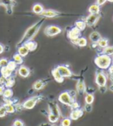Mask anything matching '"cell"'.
I'll list each match as a JSON object with an SVG mask.
<instances>
[{
  "mask_svg": "<svg viewBox=\"0 0 113 126\" xmlns=\"http://www.w3.org/2000/svg\"><path fill=\"white\" fill-rule=\"evenodd\" d=\"M62 32V30L59 26H55V25H50L46 27L44 30L45 34L48 36H53L60 34Z\"/></svg>",
  "mask_w": 113,
  "mask_h": 126,
  "instance_id": "cell-3",
  "label": "cell"
},
{
  "mask_svg": "<svg viewBox=\"0 0 113 126\" xmlns=\"http://www.w3.org/2000/svg\"><path fill=\"white\" fill-rule=\"evenodd\" d=\"M112 57H113V55H112Z\"/></svg>",
  "mask_w": 113,
  "mask_h": 126,
  "instance_id": "cell-51",
  "label": "cell"
},
{
  "mask_svg": "<svg viewBox=\"0 0 113 126\" xmlns=\"http://www.w3.org/2000/svg\"><path fill=\"white\" fill-rule=\"evenodd\" d=\"M98 46L101 48H105L106 47L109 46V40L105 38H101V39L97 42Z\"/></svg>",
  "mask_w": 113,
  "mask_h": 126,
  "instance_id": "cell-23",
  "label": "cell"
},
{
  "mask_svg": "<svg viewBox=\"0 0 113 126\" xmlns=\"http://www.w3.org/2000/svg\"><path fill=\"white\" fill-rule=\"evenodd\" d=\"M4 50H5V47L2 44L0 43V54L4 52Z\"/></svg>",
  "mask_w": 113,
  "mask_h": 126,
  "instance_id": "cell-44",
  "label": "cell"
},
{
  "mask_svg": "<svg viewBox=\"0 0 113 126\" xmlns=\"http://www.w3.org/2000/svg\"><path fill=\"white\" fill-rule=\"evenodd\" d=\"M23 45H25L26 47H27L30 51L35 50L36 49V47H37V43L35 41H33V40H30L28 42H26V43H24Z\"/></svg>",
  "mask_w": 113,
  "mask_h": 126,
  "instance_id": "cell-19",
  "label": "cell"
},
{
  "mask_svg": "<svg viewBox=\"0 0 113 126\" xmlns=\"http://www.w3.org/2000/svg\"><path fill=\"white\" fill-rule=\"evenodd\" d=\"M88 12L90 14H99L100 13V5H98L97 3L92 4L90 5V7L88 8Z\"/></svg>",
  "mask_w": 113,
  "mask_h": 126,
  "instance_id": "cell-16",
  "label": "cell"
},
{
  "mask_svg": "<svg viewBox=\"0 0 113 126\" xmlns=\"http://www.w3.org/2000/svg\"><path fill=\"white\" fill-rule=\"evenodd\" d=\"M107 88H106V86H101L99 87V91L101 92V93H105Z\"/></svg>",
  "mask_w": 113,
  "mask_h": 126,
  "instance_id": "cell-43",
  "label": "cell"
},
{
  "mask_svg": "<svg viewBox=\"0 0 113 126\" xmlns=\"http://www.w3.org/2000/svg\"><path fill=\"white\" fill-rule=\"evenodd\" d=\"M101 53H104V54H106V55H109V56L112 57L113 55V47L108 46L105 48H103L102 49Z\"/></svg>",
  "mask_w": 113,
  "mask_h": 126,
  "instance_id": "cell-28",
  "label": "cell"
},
{
  "mask_svg": "<svg viewBox=\"0 0 113 126\" xmlns=\"http://www.w3.org/2000/svg\"><path fill=\"white\" fill-rule=\"evenodd\" d=\"M13 126H24V123L19 119L15 120V122H13Z\"/></svg>",
  "mask_w": 113,
  "mask_h": 126,
  "instance_id": "cell-40",
  "label": "cell"
},
{
  "mask_svg": "<svg viewBox=\"0 0 113 126\" xmlns=\"http://www.w3.org/2000/svg\"><path fill=\"white\" fill-rule=\"evenodd\" d=\"M4 90H5L4 85H0V95H2Z\"/></svg>",
  "mask_w": 113,
  "mask_h": 126,
  "instance_id": "cell-45",
  "label": "cell"
},
{
  "mask_svg": "<svg viewBox=\"0 0 113 126\" xmlns=\"http://www.w3.org/2000/svg\"><path fill=\"white\" fill-rule=\"evenodd\" d=\"M95 83L97 84L98 87L101 86H106L107 84V77L105 76V74L100 71V72H98L96 74V77H95Z\"/></svg>",
  "mask_w": 113,
  "mask_h": 126,
  "instance_id": "cell-5",
  "label": "cell"
},
{
  "mask_svg": "<svg viewBox=\"0 0 113 126\" xmlns=\"http://www.w3.org/2000/svg\"><path fill=\"white\" fill-rule=\"evenodd\" d=\"M50 113L55 114L58 118L60 117V111H59V109L57 105H53L52 104V106L50 105Z\"/></svg>",
  "mask_w": 113,
  "mask_h": 126,
  "instance_id": "cell-27",
  "label": "cell"
},
{
  "mask_svg": "<svg viewBox=\"0 0 113 126\" xmlns=\"http://www.w3.org/2000/svg\"><path fill=\"white\" fill-rule=\"evenodd\" d=\"M108 2H113V0H107Z\"/></svg>",
  "mask_w": 113,
  "mask_h": 126,
  "instance_id": "cell-49",
  "label": "cell"
},
{
  "mask_svg": "<svg viewBox=\"0 0 113 126\" xmlns=\"http://www.w3.org/2000/svg\"><path fill=\"white\" fill-rule=\"evenodd\" d=\"M84 100H85L86 104H90V105H91V104H92V103L94 102L95 96H94V94H88L87 95L85 96Z\"/></svg>",
  "mask_w": 113,
  "mask_h": 126,
  "instance_id": "cell-32",
  "label": "cell"
},
{
  "mask_svg": "<svg viewBox=\"0 0 113 126\" xmlns=\"http://www.w3.org/2000/svg\"><path fill=\"white\" fill-rule=\"evenodd\" d=\"M88 44V40L85 37H79L78 38V46L81 47H84Z\"/></svg>",
  "mask_w": 113,
  "mask_h": 126,
  "instance_id": "cell-31",
  "label": "cell"
},
{
  "mask_svg": "<svg viewBox=\"0 0 113 126\" xmlns=\"http://www.w3.org/2000/svg\"><path fill=\"white\" fill-rule=\"evenodd\" d=\"M1 3H2V5H5L6 8L13 7V5H16L15 0H1Z\"/></svg>",
  "mask_w": 113,
  "mask_h": 126,
  "instance_id": "cell-26",
  "label": "cell"
},
{
  "mask_svg": "<svg viewBox=\"0 0 113 126\" xmlns=\"http://www.w3.org/2000/svg\"><path fill=\"white\" fill-rule=\"evenodd\" d=\"M107 2V0H97V2H96V3L98 4V5H104L105 2Z\"/></svg>",
  "mask_w": 113,
  "mask_h": 126,
  "instance_id": "cell-42",
  "label": "cell"
},
{
  "mask_svg": "<svg viewBox=\"0 0 113 126\" xmlns=\"http://www.w3.org/2000/svg\"><path fill=\"white\" fill-rule=\"evenodd\" d=\"M77 91L79 94H82L86 91V86L83 80H78L77 83Z\"/></svg>",
  "mask_w": 113,
  "mask_h": 126,
  "instance_id": "cell-15",
  "label": "cell"
},
{
  "mask_svg": "<svg viewBox=\"0 0 113 126\" xmlns=\"http://www.w3.org/2000/svg\"><path fill=\"white\" fill-rule=\"evenodd\" d=\"M6 108L4 107V105L0 107V118H3L6 115Z\"/></svg>",
  "mask_w": 113,
  "mask_h": 126,
  "instance_id": "cell-37",
  "label": "cell"
},
{
  "mask_svg": "<svg viewBox=\"0 0 113 126\" xmlns=\"http://www.w3.org/2000/svg\"><path fill=\"white\" fill-rule=\"evenodd\" d=\"M81 31L80 30H78L77 27H73V28L68 32L67 33V36H68V38L70 40H74V39H78V38L80 37L81 36Z\"/></svg>",
  "mask_w": 113,
  "mask_h": 126,
  "instance_id": "cell-10",
  "label": "cell"
},
{
  "mask_svg": "<svg viewBox=\"0 0 113 126\" xmlns=\"http://www.w3.org/2000/svg\"><path fill=\"white\" fill-rule=\"evenodd\" d=\"M84 110L87 112H91V110H92V106H91V105H90V104H86L84 106Z\"/></svg>",
  "mask_w": 113,
  "mask_h": 126,
  "instance_id": "cell-41",
  "label": "cell"
},
{
  "mask_svg": "<svg viewBox=\"0 0 113 126\" xmlns=\"http://www.w3.org/2000/svg\"><path fill=\"white\" fill-rule=\"evenodd\" d=\"M56 68L57 69L59 73L61 74V76L64 78H71L72 76V72L71 71V70L65 65H59Z\"/></svg>",
  "mask_w": 113,
  "mask_h": 126,
  "instance_id": "cell-7",
  "label": "cell"
},
{
  "mask_svg": "<svg viewBox=\"0 0 113 126\" xmlns=\"http://www.w3.org/2000/svg\"><path fill=\"white\" fill-rule=\"evenodd\" d=\"M51 73L53 75V78H54V80L57 82V83H62V82H64V78L61 76V74L59 73V71L57 70V69L56 67L52 70Z\"/></svg>",
  "mask_w": 113,
  "mask_h": 126,
  "instance_id": "cell-13",
  "label": "cell"
},
{
  "mask_svg": "<svg viewBox=\"0 0 113 126\" xmlns=\"http://www.w3.org/2000/svg\"><path fill=\"white\" fill-rule=\"evenodd\" d=\"M109 73H110V74H113V63H112V64H111V66L109 67Z\"/></svg>",
  "mask_w": 113,
  "mask_h": 126,
  "instance_id": "cell-46",
  "label": "cell"
},
{
  "mask_svg": "<svg viewBox=\"0 0 113 126\" xmlns=\"http://www.w3.org/2000/svg\"><path fill=\"white\" fill-rule=\"evenodd\" d=\"M44 87V81H43V80H36L33 85V88L34 90L39 91V90H41Z\"/></svg>",
  "mask_w": 113,
  "mask_h": 126,
  "instance_id": "cell-24",
  "label": "cell"
},
{
  "mask_svg": "<svg viewBox=\"0 0 113 126\" xmlns=\"http://www.w3.org/2000/svg\"><path fill=\"white\" fill-rule=\"evenodd\" d=\"M86 23L84 21H82V20H79V21H77L76 23H75V27H77L78 30H80L81 31H82L85 29L86 27Z\"/></svg>",
  "mask_w": 113,
  "mask_h": 126,
  "instance_id": "cell-29",
  "label": "cell"
},
{
  "mask_svg": "<svg viewBox=\"0 0 113 126\" xmlns=\"http://www.w3.org/2000/svg\"><path fill=\"white\" fill-rule=\"evenodd\" d=\"M0 72H1L2 77H3L4 78H8L9 77L12 76L13 74V71H11L10 70H9L6 67H2V68H0Z\"/></svg>",
  "mask_w": 113,
  "mask_h": 126,
  "instance_id": "cell-18",
  "label": "cell"
},
{
  "mask_svg": "<svg viewBox=\"0 0 113 126\" xmlns=\"http://www.w3.org/2000/svg\"><path fill=\"white\" fill-rule=\"evenodd\" d=\"M71 108L72 110H75V109H78L80 108V105H79V104L76 101H74L72 102V104L71 105Z\"/></svg>",
  "mask_w": 113,
  "mask_h": 126,
  "instance_id": "cell-39",
  "label": "cell"
},
{
  "mask_svg": "<svg viewBox=\"0 0 113 126\" xmlns=\"http://www.w3.org/2000/svg\"><path fill=\"white\" fill-rule=\"evenodd\" d=\"M8 62H9V61H8L6 58H2V59H0V68H2V67H6L7 64H8Z\"/></svg>",
  "mask_w": 113,
  "mask_h": 126,
  "instance_id": "cell-36",
  "label": "cell"
},
{
  "mask_svg": "<svg viewBox=\"0 0 113 126\" xmlns=\"http://www.w3.org/2000/svg\"><path fill=\"white\" fill-rule=\"evenodd\" d=\"M13 61L17 65H21V64H23V57L22 56H20L19 54L17 53H15L13 55Z\"/></svg>",
  "mask_w": 113,
  "mask_h": 126,
  "instance_id": "cell-20",
  "label": "cell"
},
{
  "mask_svg": "<svg viewBox=\"0 0 113 126\" xmlns=\"http://www.w3.org/2000/svg\"><path fill=\"white\" fill-rule=\"evenodd\" d=\"M15 84V80L13 78L11 77H9V78H6V81H5V84H4V86H6L8 88H10V87H12Z\"/></svg>",
  "mask_w": 113,
  "mask_h": 126,
  "instance_id": "cell-25",
  "label": "cell"
},
{
  "mask_svg": "<svg viewBox=\"0 0 113 126\" xmlns=\"http://www.w3.org/2000/svg\"><path fill=\"white\" fill-rule=\"evenodd\" d=\"M58 101L61 103H62L63 105H68V106H71L72 102L74 101V100L71 97V96H70L68 91L62 92L58 97Z\"/></svg>",
  "mask_w": 113,
  "mask_h": 126,
  "instance_id": "cell-4",
  "label": "cell"
},
{
  "mask_svg": "<svg viewBox=\"0 0 113 126\" xmlns=\"http://www.w3.org/2000/svg\"><path fill=\"white\" fill-rule=\"evenodd\" d=\"M39 101V97H31L30 98V99L26 100V101L23 102V108H25V109H29V110H30V109H33L36 105L37 101Z\"/></svg>",
  "mask_w": 113,
  "mask_h": 126,
  "instance_id": "cell-6",
  "label": "cell"
},
{
  "mask_svg": "<svg viewBox=\"0 0 113 126\" xmlns=\"http://www.w3.org/2000/svg\"><path fill=\"white\" fill-rule=\"evenodd\" d=\"M2 5V3H1V0H0V5Z\"/></svg>",
  "mask_w": 113,
  "mask_h": 126,
  "instance_id": "cell-50",
  "label": "cell"
},
{
  "mask_svg": "<svg viewBox=\"0 0 113 126\" xmlns=\"http://www.w3.org/2000/svg\"><path fill=\"white\" fill-rule=\"evenodd\" d=\"M71 43H73V44H74V45H78V39L71 40Z\"/></svg>",
  "mask_w": 113,
  "mask_h": 126,
  "instance_id": "cell-47",
  "label": "cell"
},
{
  "mask_svg": "<svg viewBox=\"0 0 113 126\" xmlns=\"http://www.w3.org/2000/svg\"><path fill=\"white\" fill-rule=\"evenodd\" d=\"M68 93H69L70 96H71V97L72 98L74 101L76 100V97H77V92L76 91L72 90V91H69Z\"/></svg>",
  "mask_w": 113,
  "mask_h": 126,
  "instance_id": "cell-38",
  "label": "cell"
},
{
  "mask_svg": "<svg viewBox=\"0 0 113 126\" xmlns=\"http://www.w3.org/2000/svg\"><path fill=\"white\" fill-rule=\"evenodd\" d=\"M13 95V92L12 91L11 88H6L3 91V94H2V96L5 97V98H11Z\"/></svg>",
  "mask_w": 113,
  "mask_h": 126,
  "instance_id": "cell-30",
  "label": "cell"
},
{
  "mask_svg": "<svg viewBox=\"0 0 113 126\" xmlns=\"http://www.w3.org/2000/svg\"><path fill=\"white\" fill-rule=\"evenodd\" d=\"M44 19H40V21L36 22V23H34L33 25H32L30 27L26 30V31L25 32V33L23 35V36L22 37V39L19 40V42L17 43V47L23 45L25 43L28 42L30 40H32L35 37V36L37 34V32H39L41 26L43 25V23H44Z\"/></svg>",
  "mask_w": 113,
  "mask_h": 126,
  "instance_id": "cell-1",
  "label": "cell"
},
{
  "mask_svg": "<svg viewBox=\"0 0 113 126\" xmlns=\"http://www.w3.org/2000/svg\"><path fill=\"white\" fill-rule=\"evenodd\" d=\"M4 107L6 108V112L9 114H12L16 111V107L13 104H5Z\"/></svg>",
  "mask_w": 113,
  "mask_h": 126,
  "instance_id": "cell-22",
  "label": "cell"
},
{
  "mask_svg": "<svg viewBox=\"0 0 113 126\" xmlns=\"http://www.w3.org/2000/svg\"><path fill=\"white\" fill-rule=\"evenodd\" d=\"M44 10V6H43V5L40 3H36L33 6V12L36 14L40 15Z\"/></svg>",
  "mask_w": 113,
  "mask_h": 126,
  "instance_id": "cell-21",
  "label": "cell"
},
{
  "mask_svg": "<svg viewBox=\"0 0 113 126\" xmlns=\"http://www.w3.org/2000/svg\"><path fill=\"white\" fill-rule=\"evenodd\" d=\"M58 117L55 114H53L52 113H50L49 115H48V120H49V122L50 123H56L57 121H58Z\"/></svg>",
  "mask_w": 113,
  "mask_h": 126,
  "instance_id": "cell-34",
  "label": "cell"
},
{
  "mask_svg": "<svg viewBox=\"0 0 113 126\" xmlns=\"http://www.w3.org/2000/svg\"><path fill=\"white\" fill-rule=\"evenodd\" d=\"M71 124V118H64L61 121V126H70Z\"/></svg>",
  "mask_w": 113,
  "mask_h": 126,
  "instance_id": "cell-35",
  "label": "cell"
},
{
  "mask_svg": "<svg viewBox=\"0 0 113 126\" xmlns=\"http://www.w3.org/2000/svg\"><path fill=\"white\" fill-rule=\"evenodd\" d=\"M30 50H28V48L26 47L25 45H21L19 47H18V53L19 54L20 56H22L23 57H26L28 55Z\"/></svg>",
  "mask_w": 113,
  "mask_h": 126,
  "instance_id": "cell-14",
  "label": "cell"
},
{
  "mask_svg": "<svg viewBox=\"0 0 113 126\" xmlns=\"http://www.w3.org/2000/svg\"><path fill=\"white\" fill-rule=\"evenodd\" d=\"M95 63L99 69L106 70L109 69L112 63V58L104 53L98 54L95 58Z\"/></svg>",
  "mask_w": 113,
  "mask_h": 126,
  "instance_id": "cell-2",
  "label": "cell"
},
{
  "mask_svg": "<svg viewBox=\"0 0 113 126\" xmlns=\"http://www.w3.org/2000/svg\"><path fill=\"white\" fill-rule=\"evenodd\" d=\"M18 74L22 78H27L30 74V70L26 66H20L18 69Z\"/></svg>",
  "mask_w": 113,
  "mask_h": 126,
  "instance_id": "cell-11",
  "label": "cell"
},
{
  "mask_svg": "<svg viewBox=\"0 0 113 126\" xmlns=\"http://www.w3.org/2000/svg\"><path fill=\"white\" fill-rule=\"evenodd\" d=\"M90 40L92 42V43H97L98 42L101 38V34L99 33L98 32H97V31H93L90 34Z\"/></svg>",
  "mask_w": 113,
  "mask_h": 126,
  "instance_id": "cell-17",
  "label": "cell"
},
{
  "mask_svg": "<svg viewBox=\"0 0 113 126\" xmlns=\"http://www.w3.org/2000/svg\"><path fill=\"white\" fill-rule=\"evenodd\" d=\"M6 67L9 69V70H10L11 71H13L16 69V67H17V64L16 63L13 61H9L8 62V64H7V66H6Z\"/></svg>",
  "mask_w": 113,
  "mask_h": 126,
  "instance_id": "cell-33",
  "label": "cell"
},
{
  "mask_svg": "<svg viewBox=\"0 0 113 126\" xmlns=\"http://www.w3.org/2000/svg\"><path fill=\"white\" fill-rule=\"evenodd\" d=\"M82 115H83V111L81 109L78 108V109H75V110H72V111L71 112V114H70V118L71 120H77Z\"/></svg>",
  "mask_w": 113,
  "mask_h": 126,
  "instance_id": "cell-12",
  "label": "cell"
},
{
  "mask_svg": "<svg viewBox=\"0 0 113 126\" xmlns=\"http://www.w3.org/2000/svg\"><path fill=\"white\" fill-rule=\"evenodd\" d=\"M43 17H46V18H53L58 16L60 15V13H58L57 11L55 10H52V9H47L44 10L43 12L40 14Z\"/></svg>",
  "mask_w": 113,
  "mask_h": 126,
  "instance_id": "cell-9",
  "label": "cell"
},
{
  "mask_svg": "<svg viewBox=\"0 0 113 126\" xmlns=\"http://www.w3.org/2000/svg\"><path fill=\"white\" fill-rule=\"evenodd\" d=\"M99 18H100L99 14H90L87 16V17H86L84 22H85V23L87 26H92L97 23V22H98Z\"/></svg>",
  "mask_w": 113,
  "mask_h": 126,
  "instance_id": "cell-8",
  "label": "cell"
},
{
  "mask_svg": "<svg viewBox=\"0 0 113 126\" xmlns=\"http://www.w3.org/2000/svg\"><path fill=\"white\" fill-rule=\"evenodd\" d=\"M110 90H111L112 91H113V84L110 86Z\"/></svg>",
  "mask_w": 113,
  "mask_h": 126,
  "instance_id": "cell-48",
  "label": "cell"
}]
</instances>
